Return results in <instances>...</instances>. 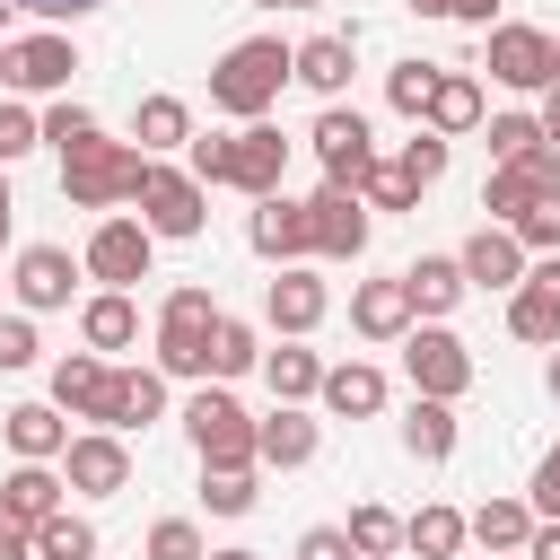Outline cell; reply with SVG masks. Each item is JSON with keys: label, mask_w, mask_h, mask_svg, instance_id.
<instances>
[{"label": "cell", "mask_w": 560, "mask_h": 560, "mask_svg": "<svg viewBox=\"0 0 560 560\" xmlns=\"http://www.w3.org/2000/svg\"><path fill=\"white\" fill-rule=\"evenodd\" d=\"M534 525H542V516H534V508H525V499H481V508H472V516H464V542H481V551H490V560H516V551H525V534H534Z\"/></svg>", "instance_id": "484cf974"}, {"label": "cell", "mask_w": 560, "mask_h": 560, "mask_svg": "<svg viewBox=\"0 0 560 560\" xmlns=\"http://www.w3.org/2000/svg\"><path fill=\"white\" fill-rule=\"evenodd\" d=\"M26 149H44V122H35L26 105H9V96H0V166H18Z\"/></svg>", "instance_id": "7dc6e473"}, {"label": "cell", "mask_w": 560, "mask_h": 560, "mask_svg": "<svg viewBox=\"0 0 560 560\" xmlns=\"http://www.w3.org/2000/svg\"><path fill=\"white\" fill-rule=\"evenodd\" d=\"M315 402H324L332 420H376V411H385V376H376L368 359H341V368H324Z\"/></svg>", "instance_id": "cb8c5ba5"}, {"label": "cell", "mask_w": 560, "mask_h": 560, "mask_svg": "<svg viewBox=\"0 0 560 560\" xmlns=\"http://www.w3.org/2000/svg\"><path fill=\"white\" fill-rule=\"evenodd\" d=\"M35 122H44V140H52V149H61V158H70V149H88V140H96V114H88V105H70V96H61V105H52V114H35Z\"/></svg>", "instance_id": "7bdbcfd3"}, {"label": "cell", "mask_w": 560, "mask_h": 560, "mask_svg": "<svg viewBox=\"0 0 560 560\" xmlns=\"http://www.w3.org/2000/svg\"><path fill=\"white\" fill-rule=\"evenodd\" d=\"M298 560H359V551H350L341 525H306V534H298Z\"/></svg>", "instance_id": "f907efd6"}, {"label": "cell", "mask_w": 560, "mask_h": 560, "mask_svg": "<svg viewBox=\"0 0 560 560\" xmlns=\"http://www.w3.org/2000/svg\"><path fill=\"white\" fill-rule=\"evenodd\" d=\"M9 368H35V324L26 315H0V376Z\"/></svg>", "instance_id": "c3c4849f"}, {"label": "cell", "mask_w": 560, "mask_h": 560, "mask_svg": "<svg viewBox=\"0 0 560 560\" xmlns=\"http://www.w3.org/2000/svg\"><path fill=\"white\" fill-rule=\"evenodd\" d=\"M516 560H560V525H534V534H525V551H516Z\"/></svg>", "instance_id": "db71d44e"}, {"label": "cell", "mask_w": 560, "mask_h": 560, "mask_svg": "<svg viewBox=\"0 0 560 560\" xmlns=\"http://www.w3.org/2000/svg\"><path fill=\"white\" fill-rule=\"evenodd\" d=\"M0 438H9L18 464H52V455L70 446V420H61L52 402H18V411H0Z\"/></svg>", "instance_id": "d4e9b609"}, {"label": "cell", "mask_w": 560, "mask_h": 560, "mask_svg": "<svg viewBox=\"0 0 560 560\" xmlns=\"http://www.w3.org/2000/svg\"><path fill=\"white\" fill-rule=\"evenodd\" d=\"M542 385H551V402H560V350H551V368H542Z\"/></svg>", "instance_id": "6f0895ef"}, {"label": "cell", "mask_w": 560, "mask_h": 560, "mask_svg": "<svg viewBox=\"0 0 560 560\" xmlns=\"http://www.w3.org/2000/svg\"><path fill=\"white\" fill-rule=\"evenodd\" d=\"M158 411H166V376H158V368H114V376H105V411H96V429L122 438V429H149Z\"/></svg>", "instance_id": "ac0fdd59"}, {"label": "cell", "mask_w": 560, "mask_h": 560, "mask_svg": "<svg viewBox=\"0 0 560 560\" xmlns=\"http://www.w3.org/2000/svg\"><path fill=\"white\" fill-rule=\"evenodd\" d=\"M245 368H262V341L245 315H219L210 324V376H245Z\"/></svg>", "instance_id": "d590c367"}, {"label": "cell", "mask_w": 560, "mask_h": 560, "mask_svg": "<svg viewBox=\"0 0 560 560\" xmlns=\"http://www.w3.org/2000/svg\"><path fill=\"white\" fill-rule=\"evenodd\" d=\"M306 245H315L324 262H359V254H368V201L341 192V184H324V192L306 201Z\"/></svg>", "instance_id": "8fae6325"}, {"label": "cell", "mask_w": 560, "mask_h": 560, "mask_svg": "<svg viewBox=\"0 0 560 560\" xmlns=\"http://www.w3.org/2000/svg\"><path fill=\"white\" fill-rule=\"evenodd\" d=\"M9 9H26V18H44V26H70V18H88V9H105V0H9Z\"/></svg>", "instance_id": "f5cc1de1"}, {"label": "cell", "mask_w": 560, "mask_h": 560, "mask_svg": "<svg viewBox=\"0 0 560 560\" xmlns=\"http://www.w3.org/2000/svg\"><path fill=\"white\" fill-rule=\"evenodd\" d=\"M149 254H158V236H149L140 219H96V236H88L79 271H88V280H105V289H131V280H149Z\"/></svg>", "instance_id": "ba28073f"}, {"label": "cell", "mask_w": 560, "mask_h": 560, "mask_svg": "<svg viewBox=\"0 0 560 560\" xmlns=\"http://www.w3.org/2000/svg\"><path fill=\"white\" fill-rule=\"evenodd\" d=\"M0 210H9V166H0Z\"/></svg>", "instance_id": "91938a15"}, {"label": "cell", "mask_w": 560, "mask_h": 560, "mask_svg": "<svg viewBox=\"0 0 560 560\" xmlns=\"http://www.w3.org/2000/svg\"><path fill=\"white\" fill-rule=\"evenodd\" d=\"M210 560H262V551H210Z\"/></svg>", "instance_id": "680465c9"}, {"label": "cell", "mask_w": 560, "mask_h": 560, "mask_svg": "<svg viewBox=\"0 0 560 560\" xmlns=\"http://www.w3.org/2000/svg\"><path fill=\"white\" fill-rule=\"evenodd\" d=\"M306 140H315V158H324V184H341V192H359V175L376 166L368 122H359V114H341V105H324V122H315Z\"/></svg>", "instance_id": "9a60e30c"}, {"label": "cell", "mask_w": 560, "mask_h": 560, "mask_svg": "<svg viewBox=\"0 0 560 560\" xmlns=\"http://www.w3.org/2000/svg\"><path fill=\"white\" fill-rule=\"evenodd\" d=\"M0 245H9V210H0Z\"/></svg>", "instance_id": "be15d7a7"}, {"label": "cell", "mask_w": 560, "mask_h": 560, "mask_svg": "<svg viewBox=\"0 0 560 560\" xmlns=\"http://www.w3.org/2000/svg\"><path fill=\"white\" fill-rule=\"evenodd\" d=\"M289 79H306L315 96H341L350 88V35H306L289 52Z\"/></svg>", "instance_id": "4dcf8cb0"}, {"label": "cell", "mask_w": 560, "mask_h": 560, "mask_svg": "<svg viewBox=\"0 0 560 560\" xmlns=\"http://www.w3.org/2000/svg\"><path fill=\"white\" fill-rule=\"evenodd\" d=\"M184 438H192L201 472H254V420L236 411V394L201 385V394L184 402Z\"/></svg>", "instance_id": "3957f363"}, {"label": "cell", "mask_w": 560, "mask_h": 560, "mask_svg": "<svg viewBox=\"0 0 560 560\" xmlns=\"http://www.w3.org/2000/svg\"><path fill=\"white\" fill-rule=\"evenodd\" d=\"M402 368H411V394H429V402H455L472 385V350L446 324H411L402 332Z\"/></svg>", "instance_id": "8992f818"}, {"label": "cell", "mask_w": 560, "mask_h": 560, "mask_svg": "<svg viewBox=\"0 0 560 560\" xmlns=\"http://www.w3.org/2000/svg\"><path fill=\"white\" fill-rule=\"evenodd\" d=\"M324 306H332V289L306 271V262H289V271H271V289H262V324L280 332V341H306L315 324H324Z\"/></svg>", "instance_id": "4fadbf2b"}, {"label": "cell", "mask_w": 560, "mask_h": 560, "mask_svg": "<svg viewBox=\"0 0 560 560\" xmlns=\"http://www.w3.org/2000/svg\"><path fill=\"white\" fill-rule=\"evenodd\" d=\"M79 341H88L96 359H105V350H131V341H140V306H131L122 289H96V298L79 306Z\"/></svg>", "instance_id": "83f0119b"}, {"label": "cell", "mask_w": 560, "mask_h": 560, "mask_svg": "<svg viewBox=\"0 0 560 560\" xmlns=\"http://www.w3.org/2000/svg\"><path fill=\"white\" fill-rule=\"evenodd\" d=\"M560 192V149H542V158H525V166H490V184H481V210H490V228H516L534 201H551Z\"/></svg>", "instance_id": "7c38bea8"}, {"label": "cell", "mask_w": 560, "mask_h": 560, "mask_svg": "<svg viewBox=\"0 0 560 560\" xmlns=\"http://www.w3.org/2000/svg\"><path fill=\"white\" fill-rule=\"evenodd\" d=\"M420 18H455V26H481L490 35V18H499V0H411Z\"/></svg>", "instance_id": "681fc988"}, {"label": "cell", "mask_w": 560, "mask_h": 560, "mask_svg": "<svg viewBox=\"0 0 560 560\" xmlns=\"http://www.w3.org/2000/svg\"><path fill=\"white\" fill-rule=\"evenodd\" d=\"M105 359L96 350H70V359H52V411H79V420H96L105 411Z\"/></svg>", "instance_id": "f1b7e54d"}, {"label": "cell", "mask_w": 560, "mask_h": 560, "mask_svg": "<svg viewBox=\"0 0 560 560\" xmlns=\"http://www.w3.org/2000/svg\"><path fill=\"white\" fill-rule=\"evenodd\" d=\"M402 455H420V464H446V455H455V402H429V394H411V411H402Z\"/></svg>", "instance_id": "d6a6232c"}, {"label": "cell", "mask_w": 560, "mask_h": 560, "mask_svg": "<svg viewBox=\"0 0 560 560\" xmlns=\"http://www.w3.org/2000/svg\"><path fill=\"white\" fill-rule=\"evenodd\" d=\"M411 324H420V315H411V298H402V271L350 289V332H359V341H402Z\"/></svg>", "instance_id": "ffe728a7"}, {"label": "cell", "mask_w": 560, "mask_h": 560, "mask_svg": "<svg viewBox=\"0 0 560 560\" xmlns=\"http://www.w3.org/2000/svg\"><path fill=\"white\" fill-rule=\"evenodd\" d=\"M52 508H61V472H52V464H18V472L0 481V516H9V525L35 534Z\"/></svg>", "instance_id": "f546056e"}, {"label": "cell", "mask_w": 560, "mask_h": 560, "mask_svg": "<svg viewBox=\"0 0 560 560\" xmlns=\"http://www.w3.org/2000/svg\"><path fill=\"white\" fill-rule=\"evenodd\" d=\"M394 166H402V175H411V184H420V192H429V184H438V175H446V140H438V131H411V140H402V158H394Z\"/></svg>", "instance_id": "bcb514c9"}, {"label": "cell", "mask_w": 560, "mask_h": 560, "mask_svg": "<svg viewBox=\"0 0 560 560\" xmlns=\"http://www.w3.org/2000/svg\"><path fill=\"white\" fill-rule=\"evenodd\" d=\"M35 560H96V525L70 516V508H52V516L35 525Z\"/></svg>", "instance_id": "74e56055"}, {"label": "cell", "mask_w": 560, "mask_h": 560, "mask_svg": "<svg viewBox=\"0 0 560 560\" xmlns=\"http://www.w3.org/2000/svg\"><path fill=\"white\" fill-rule=\"evenodd\" d=\"M70 70H79V52H70V35H61V26L0 44V79H9V88H26V96H52V88H70Z\"/></svg>", "instance_id": "30bf717a"}, {"label": "cell", "mask_w": 560, "mask_h": 560, "mask_svg": "<svg viewBox=\"0 0 560 560\" xmlns=\"http://www.w3.org/2000/svg\"><path fill=\"white\" fill-rule=\"evenodd\" d=\"M551 140H542V122L534 114H490V166H525V158H542Z\"/></svg>", "instance_id": "f35d334b"}, {"label": "cell", "mask_w": 560, "mask_h": 560, "mask_svg": "<svg viewBox=\"0 0 560 560\" xmlns=\"http://www.w3.org/2000/svg\"><path fill=\"white\" fill-rule=\"evenodd\" d=\"M402 551H420V560H455V551H464V516H455V508H420V516H402Z\"/></svg>", "instance_id": "e575fe53"}, {"label": "cell", "mask_w": 560, "mask_h": 560, "mask_svg": "<svg viewBox=\"0 0 560 560\" xmlns=\"http://www.w3.org/2000/svg\"><path fill=\"white\" fill-rule=\"evenodd\" d=\"M534 516H542V525H560V446L534 464Z\"/></svg>", "instance_id": "816d5d0a"}, {"label": "cell", "mask_w": 560, "mask_h": 560, "mask_svg": "<svg viewBox=\"0 0 560 560\" xmlns=\"http://www.w3.org/2000/svg\"><path fill=\"white\" fill-rule=\"evenodd\" d=\"M280 175H289V140H280L271 122H245V131L228 140V184L262 201V192H280Z\"/></svg>", "instance_id": "2e32d148"}, {"label": "cell", "mask_w": 560, "mask_h": 560, "mask_svg": "<svg viewBox=\"0 0 560 560\" xmlns=\"http://www.w3.org/2000/svg\"><path fill=\"white\" fill-rule=\"evenodd\" d=\"M315 446H324V420H306L298 402H280L271 420H254V464L298 472V464H315Z\"/></svg>", "instance_id": "44dd1931"}, {"label": "cell", "mask_w": 560, "mask_h": 560, "mask_svg": "<svg viewBox=\"0 0 560 560\" xmlns=\"http://www.w3.org/2000/svg\"><path fill=\"white\" fill-rule=\"evenodd\" d=\"M402 298H411L420 324H446L455 298H464V262H455V254H420V262L402 271Z\"/></svg>", "instance_id": "603a6c76"}, {"label": "cell", "mask_w": 560, "mask_h": 560, "mask_svg": "<svg viewBox=\"0 0 560 560\" xmlns=\"http://www.w3.org/2000/svg\"><path fill=\"white\" fill-rule=\"evenodd\" d=\"M131 140H140V158H158V149H184L192 140V105L184 96H140V114H131Z\"/></svg>", "instance_id": "1f68e13d"}, {"label": "cell", "mask_w": 560, "mask_h": 560, "mask_svg": "<svg viewBox=\"0 0 560 560\" xmlns=\"http://www.w3.org/2000/svg\"><path fill=\"white\" fill-rule=\"evenodd\" d=\"M262 490H254V472H201V508L210 516H245Z\"/></svg>", "instance_id": "f6af8a7d"}, {"label": "cell", "mask_w": 560, "mask_h": 560, "mask_svg": "<svg viewBox=\"0 0 560 560\" xmlns=\"http://www.w3.org/2000/svg\"><path fill=\"white\" fill-rule=\"evenodd\" d=\"M429 88H438V61H394V79H385V105L394 114H429Z\"/></svg>", "instance_id": "ab89813d"}, {"label": "cell", "mask_w": 560, "mask_h": 560, "mask_svg": "<svg viewBox=\"0 0 560 560\" xmlns=\"http://www.w3.org/2000/svg\"><path fill=\"white\" fill-rule=\"evenodd\" d=\"M420 131H438V140H464V131H481V79H464V70H438Z\"/></svg>", "instance_id": "4316f807"}, {"label": "cell", "mask_w": 560, "mask_h": 560, "mask_svg": "<svg viewBox=\"0 0 560 560\" xmlns=\"http://www.w3.org/2000/svg\"><path fill=\"white\" fill-rule=\"evenodd\" d=\"M140 228L149 236H201L210 228V192L184 166H158L149 158V175H140Z\"/></svg>", "instance_id": "5b68a950"}, {"label": "cell", "mask_w": 560, "mask_h": 560, "mask_svg": "<svg viewBox=\"0 0 560 560\" xmlns=\"http://www.w3.org/2000/svg\"><path fill=\"white\" fill-rule=\"evenodd\" d=\"M262 376H271V394H280V402H306V394L324 385V359H315V350H298V341H280V350H262Z\"/></svg>", "instance_id": "836d02e7"}, {"label": "cell", "mask_w": 560, "mask_h": 560, "mask_svg": "<svg viewBox=\"0 0 560 560\" xmlns=\"http://www.w3.org/2000/svg\"><path fill=\"white\" fill-rule=\"evenodd\" d=\"M508 332L534 350H560V254L525 262V280L508 289Z\"/></svg>", "instance_id": "9c48e42d"}, {"label": "cell", "mask_w": 560, "mask_h": 560, "mask_svg": "<svg viewBox=\"0 0 560 560\" xmlns=\"http://www.w3.org/2000/svg\"><path fill=\"white\" fill-rule=\"evenodd\" d=\"M289 9H324V0H289Z\"/></svg>", "instance_id": "6125c7cd"}, {"label": "cell", "mask_w": 560, "mask_h": 560, "mask_svg": "<svg viewBox=\"0 0 560 560\" xmlns=\"http://www.w3.org/2000/svg\"><path fill=\"white\" fill-rule=\"evenodd\" d=\"M280 88H289V44H280V35H245V44H228L219 70H210V105L236 114V122H262V114L280 105Z\"/></svg>", "instance_id": "6da1fadb"}, {"label": "cell", "mask_w": 560, "mask_h": 560, "mask_svg": "<svg viewBox=\"0 0 560 560\" xmlns=\"http://www.w3.org/2000/svg\"><path fill=\"white\" fill-rule=\"evenodd\" d=\"M0 560H35V534H26V525H9V516H0Z\"/></svg>", "instance_id": "11a10c76"}, {"label": "cell", "mask_w": 560, "mask_h": 560, "mask_svg": "<svg viewBox=\"0 0 560 560\" xmlns=\"http://www.w3.org/2000/svg\"><path fill=\"white\" fill-rule=\"evenodd\" d=\"M149 560H210V542H201L192 516H158L149 525Z\"/></svg>", "instance_id": "60d3db41"}, {"label": "cell", "mask_w": 560, "mask_h": 560, "mask_svg": "<svg viewBox=\"0 0 560 560\" xmlns=\"http://www.w3.org/2000/svg\"><path fill=\"white\" fill-rule=\"evenodd\" d=\"M140 175H149V158L140 149H122V140H88V149H70L61 158V192H70V210H114V201H140Z\"/></svg>", "instance_id": "7a4b0ae2"}, {"label": "cell", "mask_w": 560, "mask_h": 560, "mask_svg": "<svg viewBox=\"0 0 560 560\" xmlns=\"http://www.w3.org/2000/svg\"><path fill=\"white\" fill-rule=\"evenodd\" d=\"M359 201H368V210H411L420 184H411L402 166H368V175H359Z\"/></svg>", "instance_id": "ee69618b"}, {"label": "cell", "mask_w": 560, "mask_h": 560, "mask_svg": "<svg viewBox=\"0 0 560 560\" xmlns=\"http://www.w3.org/2000/svg\"><path fill=\"white\" fill-rule=\"evenodd\" d=\"M245 245H254L262 262H280V271H289V262H306V254H315V245H306V201H289V192H262V201H254V228H245Z\"/></svg>", "instance_id": "e0dca14e"}, {"label": "cell", "mask_w": 560, "mask_h": 560, "mask_svg": "<svg viewBox=\"0 0 560 560\" xmlns=\"http://www.w3.org/2000/svg\"><path fill=\"white\" fill-rule=\"evenodd\" d=\"M455 262H464V289H516V280H525V245H516L508 228H490V219L464 236Z\"/></svg>", "instance_id": "d6986e66"}, {"label": "cell", "mask_w": 560, "mask_h": 560, "mask_svg": "<svg viewBox=\"0 0 560 560\" xmlns=\"http://www.w3.org/2000/svg\"><path fill=\"white\" fill-rule=\"evenodd\" d=\"M341 534H350V551H359V560H394V551H402V516H394V508H376V499H368V508H350V525H341Z\"/></svg>", "instance_id": "8d00e7d4"}, {"label": "cell", "mask_w": 560, "mask_h": 560, "mask_svg": "<svg viewBox=\"0 0 560 560\" xmlns=\"http://www.w3.org/2000/svg\"><path fill=\"white\" fill-rule=\"evenodd\" d=\"M534 122H542V140H551V149H560V79H551V88H542V114H534Z\"/></svg>", "instance_id": "9f6ffc18"}, {"label": "cell", "mask_w": 560, "mask_h": 560, "mask_svg": "<svg viewBox=\"0 0 560 560\" xmlns=\"http://www.w3.org/2000/svg\"><path fill=\"white\" fill-rule=\"evenodd\" d=\"M210 324H219V298L184 280L158 315V376H210Z\"/></svg>", "instance_id": "277c9868"}, {"label": "cell", "mask_w": 560, "mask_h": 560, "mask_svg": "<svg viewBox=\"0 0 560 560\" xmlns=\"http://www.w3.org/2000/svg\"><path fill=\"white\" fill-rule=\"evenodd\" d=\"M490 79L516 88V96H542L560 79V44L542 26H490Z\"/></svg>", "instance_id": "52a82bcc"}, {"label": "cell", "mask_w": 560, "mask_h": 560, "mask_svg": "<svg viewBox=\"0 0 560 560\" xmlns=\"http://www.w3.org/2000/svg\"><path fill=\"white\" fill-rule=\"evenodd\" d=\"M0 26H9V0H0Z\"/></svg>", "instance_id": "e7e4bbea"}, {"label": "cell", "mask_w": 560, "mask_h": 560, "mask_svg": "<svg viewBox=\"0 0 560 560\" xmlns=\"http://www.w3.org/2000/svg\"><path fill=\"white\" fill-rule=\"evenodd\" d=\"M70 280H79V262H70L61 245H26V254H18V306H26V315L70 306Z\"/></svg>", "instance_id": "7402d4cb"}, {"label": "cell", "mask_w": 560, "mask_h": 560, "mask_svg": "<svg viewBox=\"0 0 560 560\" xmlns=\"http://www.w3.org/2000/svg\"><path fill=\"white\" fill-rule=\"evenodd\" d=\"M61 481L88 490V499H114V490H131V446L114 429H88V438L61 446Z\"/></svg>", "instance_id": "5bb4252c"}, {"label": "cell", "mask_w": 560, "mask_h": 560, "mask_svg": "<svg viewBox=\"0 0 560 560\" xmlns=\"http://www.w3.org/2000/svg\"><path fill=\"white\" fill-rule=\"evenodd\" d=\"M254 9H289V0H254Z\"/></svg>", "instance_id": "94428289"}, {"label": "cell", "mask_w": 560, "mask_h": 560, "mask_svg": "<svg viewBox=\"0 0 560 560\" xmlns=\"http://www.w3.org/2000/svg\"><path fill=\"white\" fill-rule=\"evenodd\" d=\"M508 236L525 245V262H542V254H560V192H551V201H534V210H525V219H516Z\"/></svg>", "instance_id": "b9f144b4"}]
</instances>
